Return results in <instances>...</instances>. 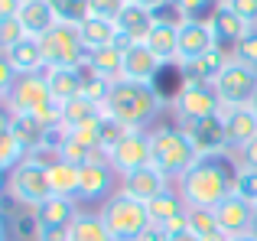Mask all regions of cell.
Segmentation results:
<instances>
[{"label":"cell","mask_w":257,"mask_h":241,"mask_svg":"<svg viewBox=\"0 0 257 241\" xmlns=\"http://www.w3.org/2000/svg\"><path fill=\"white\" fill-rule=\"evenodd\" d=\"M117 30H120V46H134V43H147L153 23H157V13L147 10L140 4H127L124 10L117 13Z\"/></svg>","instance_id":"ac0fdd59"},{"label":"cell","mask_w":257,"mask_h":241,"mask_svg":"<svg viewBox=\"0 0 257 241\" xmlns=\"http://www.w3.org/2000/svg\"><path fill=\"white\" fill-rule=\"evenodd\" d=\"M85 69L91 75L104 78V82H117L124 75V46H107V49H94L88 52Z\"/></svg>","instance_id":"484cf974"},{"label":"cell","mask_w":257,"mask_h":241,"mask_svg":"<svg viewBox=\"0 0 257 241\" xmlns=\"http://www.w3.org/2000/svg\"><path fill=\"white\" fill-rule=\"evenodd\" d=\"M163 108H170L157 85H144V82H127L117 78L111 85V95L104 101V114H111L114 120H120L131 131H150L157 127Z\"/></svg>","instance_id":"6da1fadb"},{"label":"cell","mask_w":257,"mask_h":241,"mask_svg":"<svg viewBox=\"0 0 257 241\" xmlns=\"http://www.w3.org/2000/svg\"><path fill=\"white\" fill-rule=\"evenodd\" d=\"M176 189L182 192L189 209H215L234 192V170L225 157H199L186 176L176 179Z\"/></svg>","instance_id":"7a4b0ae2"},{"label":"cell","mask_w":257,"mask_h":241,"mask_svg":"<svg viewBox=\"0 0 257 241\" xmlns=\"http://www.w3.org/2000/svg\"><path fill=\"white\" fill-rule=\"evenodd\" d=\"M46 82H49L52 91V101L65 104L72 98L82 95V85H85V69H46L43 72Z\"/></svg>","instance_id":"4316f807"},{"label":"cell","mask_w":257,"mask_h":241,"mask_svg":"<svg viewBox=\"0 0 257 241\" xmlns=\"http://www.w3.org/2000/svg\"><path fill=\"white\" fill-rule=\"evenodd\" d=\"M228 241H257V231H251V235H238V238H228Z\"/></svg>","instance_id":"f5cc1de1"},{"label":"cell","mask_w":257,"mask_h":241,"mask_svg":"<svg viewBox=\"0 0 257 241\" xmlns=\"http://www.w3.org/2000/svg\"><path fill=\"white\" fill-rule=\"evenodd\" d=\"M137 241H166V231L160 228V225H150V228H147Z\"/></svg>","instance_id":"bcb514c9"},{"label":"cell","mask_w":257,"mask_h":241,"mask_svg":"<svg viewBox=\"0 0 257 241\" xmlns=\"http://www.w3.org/2000/svg\"><path fill=\"white\" fill-rule=\"evenodd\" d=\"M17 20H20V26H23V33L30 39H43L46 33L59 23V17H56L49 0H23Z\"/></svg>","instance_id":"603a6c76"},{"label":"cell","mask_w":257,"mask_h":241,"mask_svg":"<svg viewBox=\"0 0 257 241\" xmlns=\"http://www.w3.org/2000/svg\"><path fill=\"white\" fill-rule=\"evenodd\" d=\"M78 183H82V166L69 163V160H56V163H49V186H52V196L75 199V196H78Z\"/></svg>","instance_id":"f1b7e54d"},{"label":"cell","mask_w":257,"mask_h":241,"mask_svg":"<svg viewBox=\"0 0 257 241\" xmlns=\"http://www.w3.org/2000/svg\"><path fill=\"white\" fill-rule=\"evenodd\" d=\"M234 196L257 205V170L254 166H244V163L234 166Z\"/></svg>","instance_id":"e575fe53"},{"label":"cell","mask_w":257,"mask_h":241,"mask_svg":"<svg viewBox=\"0 0 257 241\" xmlns=\"http://www.w3.org/2000/svg\"><path fill=\"white\" fill-rule=\"evenodd\" d=\"M101 114H104V108H98V104L85 101V98L78 95V98H72V101L62 104V127H65V131H72V127L88 124V120H94V117H101Z\"/></svg>","instance_id":"d6a6232c"},{"label":"cell","mask_w":257,"mask_h":241,"mask_svg":"<svg viewBox=\"0 0 257 241\" xmlns=\"http://www.w3.org/2000/svg\"><path fill=\"white\" fill-rule=\"evenodd\" d=\"M20 39H26V33H23V26H20V20L17 17H10V20H0V49H10V46H17Z\"/></svg>","instance_id":"ab89813d"},{"label":"cell","mask_w":257,"mask_h":241,"mask_svg":"<svg viewBox=\"0 0 257 241\" xmlns=\"http://www.w3.org/2000/svg\"><path fill=\"white\" fill-rule=\"evenodd\" d=\"M189 231L199 241H228L212 209H189Z\"/></svg>","instance_id":"4dcf8cb0"},{"label":"cell","mask_w":257,"mask_h":241,"mask_svg":"<svg viewBox=\"0 0 257 241\" xmlns=\"http://www.w3.org/2000/svg\"><path fill=\"white\" fill-rule=\"evenodd\" d=\"M173 186L176 183H170L157 166H140V170L124 173V176H120V189L117 192H124V196H131V199H137V202L150 205L153 199H160L163 192H170Z\"/></svg>","instance_id":"4fadbf2b"},{"label":"cell","mask_w":257,"mask_h":241,"mask_svg":"<svg viewBox=\"0 0 257 241\" xmlns=\"http://www.w3.org/2000/svg\"><path fill=\"white\" fill-rule=\"evenodd\" d=\"M117 189H120L117 170H114L107 160H94V163H85L82 166V183H78L75 202L78 205H94V202L104 205Z\"/></svg>","instance_id":"9c48e42d"},{"label":"cell","mask_w":257,"mask_h":241,"mask_svg":"<svg viewBox=\"0 0 257 241\" xmlns=\"http://www.w3.org/2000/svg\"><path fill=\"white\" fill-rule=\"evenodd\" d=\"M218 4H225L228 10H234L247 26H251V30L257 26V0H218Z\"/></svg>","instance_id":"b9f144b4"},{"label":"cell","mask_w":257,"mask_h":241,"mask_svg":"<svg viewBox=\"0 0 257 241\" xmlns=\"http://www.w3.org/2000/svg\"><path fill=\"white\" fill-rule=\"evenodd\" d=\"M254 218H257V205H254Z\"/></svg>","instance_id":"9f6ffc18"},{"label":"cell","mask_w":257,"mask_h":241,"mask_svg":"<svg viewBox=\"0 0 257 241\" xmlns=\"http://www.w3.org/2000/svg\"><path fill=\"white\" fill-rule=\"evenodd\" d=\"M231 62V52L225 49H212L208 56L189 59V62H176L179 65L182 85H215V78L221 75V69Z\"/></svg>","instance_id":"e0dca14e"},{"label":"cell","mask_w":257,"mask_h":241,"mask_svg":"<svg viewBox=\"0 0 257 241\" xmlns=\"http://www.w3.org/2000/svg\"><path fill=\"white\" fill-rule=\"evenodd\" d=\"M179 127L189 134V140H192L199 157H225V153L231 150V147H228V137H225V120H221V114L192 120V124H179Z\"/></svg>","instance_id":"7c38bea8"},{"label":"cell","mask_w":257,"mask_h":241,"mask_svg":"<svg viewBox=\"0 0 257 241\" xmlns=\"http://www.w3.org/2000/svg\"><path fill=\"white\" fill-rule=\"evenodd\" d=\"M241 160H244V166H254V170H257V137L241 150Z\"/></svg>","instance_id":"f6af8a7d"},{"label":"cell","mask_w":257,"mask_h":241,"mask_svg":"<svg viewBox=\"0 0 257 241\" xmlns=\"http://www.w3.org/2000/svg\"><path fill=\"white\" fill-rule=\"evenodd\" d=\"M212 212H215V218H218L221 231H225L228 238H238V235H251V231H257L254 205L244 202L241 196H234V192L228 199H221Z\"/></svg>","instance_id":"5bb4252c"},{"label":"cell","mask_w":257,"mask_h":241,"mask_svg":"<svg viewBox=\"0 0 257 241\" xmlns=\"http://www.w3.org/2000/svg\"><path fill=\"white\" fill-rule=\"evenodd\" d=\"M98 215L104 218V225H107V231H111L114 241H137L153 225L150 209H147L144 202H137V199L124 196V192H114L98 209Z\"/></svg>","instance_id":"5b68a950"},{"label":"cell","mask_w":257,"mask_h":241,"mask_svg":"<svg viewBox=\"0 0 257 241\" xmlns=\"http://www.w3.org/2000/svg\"><path fill=\"white\" fill-rule=\"evenodd\" d=\"M160 69H163V62H160L144 43L124 46V75H120V78H127V82H144V85H157Z\"/></svg>","instance_id":"d6986e66"},{"label":"cell","mask_w":257,"mask_h":241,"mask_svg":"<svg viewBox=\"0 0 257 241\" xmlns=\"http://www.w3.org/2000/svg\"><path fill=\"white\" fill-rule=\"evenodd\" d=\"M0 192H7V173L0 170Z\"/></svg>","instance_id":"db71d44e"},{"label":"cell","mask_w":257,"mask_h":241,"mask_svg":"<svg viewBox=\"0 0 257 241\" xmlns=\"http://www.w3.org/2000/svg\"><path fill=\"white\" fill-rule=\"evenodd\" d=\"M7 196H10V202H17L20 209H39L46 199H52L49 166L33 160V157H26L23 163H17L7 173Z\"/></svg>","instance_id":"277c9868"},{"label":"cell","mask_w":257,"mask_h":241,"mask_svg":"<svg viewBox=\"0 0 257 241\" xmlns=\"http://www.w3.org/2000/svg\"><path fill=\"white\" fill-rule=\"evenodd\" d=\"M0 241H10V228H7V222H4V212H0Z\"/></svg>","instance_id":"f907efd6"},{"label":"cell","mask_w":257,"mask_h":241,"mask_svg":"<svg viewBox=\"0 0 257 241\" xmlns=\"http://www.w3.org/2000/svg\"><path fill=\"white\" fill-rule=\"evenodd\" d=\"M52 10H56L59 23H82L88 17V0H49Z\"/></svg>","instance_id":"8d00e7d4"},{"label":"cell","mask_w":257,"mask_h":241,"mask_svg":"<svg viewBox=\"0 0 257 241\" xmlns=\"http://www.w3.org/2000/svg\"><path fill=\"white\" fill-rule=\"evenodd\" d=\"M107 163L117 170V176L134 173L140 166H150V131H127L107 150Z\"/></svg>","instance_id":"8fae6325"},{"label":"cell","mask_w":257,"mask_h":241,"mask_svg":"<svg viewBox=\"0 0 257 241\" xmlns=\"http://www.w3.org/2000/svg\"><path fill=\"white\" fill-rule=\"evenodd\" d=\"M20 4H23V0H0V20L17 17V13H20Z\"/></svg>","instance_id":"ee69618b"},{"label":"cell","mask_w":257,"mask_h":241,"mask_svg":"<svg viewBox=\"0 0 257 241\" xmlns=\"http://www.w3.org/2000/svg\"><path fill=\"white\" fill-rule=\"evenodd\" d=\"M231 59H238V62L254 65V69H257V26L244 33V39L234 46V56H231Z\"/></svg>","instance_id":"f35d334b"},{"label":"cell","mask_w":257,"mask_h":241,"mask_svg":"<svg viewBox=\"0 0 257 241\" xmlns=\"http://www.w3.org/2000/svg\"><path fill=\"white\" fill-rule=\"evenodd\" d=\"M221 120H225V137L231 150H244L257 137V114L251 108H221Z\"/></svg>","instance_id":"7402d4cb"},{"label":"cell","mask_w":257,"mask_h":241,"mask_svg":"<svg viewBox=\"0 0 257 241\" xmlns=\"http://www.w3.org/2000/svg\"><path fill=\"white\" fill-rule=\"evenodd\" d=\"M39 241H69V235H62V231H52V235H43Z\"/></svg>","instance_id":"816d5d0a"},{"label":"cell","mask_w":257,"mask_h":241,"mask_svg":"<svg viewBox=\"0 0 257 241\" xmlns=\"http://www.w3.org/2000/svg\"><path fill=\"white\" fill-rule=\"evenodd\" d=\"M170 111L176 114V124H192V120L221 114V101L212 85H179L170 98Z\"/></svg>","instance_id":"ba28073f"},{"label":"cell","mask_w":257,"mask_h":241,"mask_svg":"<svg viewBox=\"0 0 257 241\" xmlns=\"http://www.w3.org/2000/svg\"><path fill=\"white\" fill-rule=\"evenodd\" d=\"M10 120H13V114L7 111V104H0V137L10 134Z\"/></svg>","instance_id":"c3c4849f"},{"label":"cell","mask_w":257,"mask_h":241,"mask_svg":"<svg viewBox=\"0 0 257 241\" xmlns=\"http://www.w3.org/2000/svg\"><path fill=\"white\" fill-rule=\"evenodd\" d=\"M166 241H199V238H195L192 231H179V235H170Z\"/></svg>","instance_id":"681fc988"},{"label":"cell","mask_w":257,"mask_h":241,"mask_svg":"<svg viewBox=\"0 0 257 241\" xmlns=\"http://www.w3.org/2000/svg\"><path fill=\"white\" fill-rule=\"evenodd\" d=\"M0 104H4V95H0Z\"/></svg>","instance_id":"6f0895ef"},{"label":"cell","mask_w":257,"mask_h":241,"mask_svg":"<svg viewBox=\"0 0 257 241\" xmlns=\"http://www.w3.org/2000/svg\"><path fill=\"white\" fill-rule=\"evenodd\" d=\"M212 88H215V95H218L221 108H251V101L257 95V69L231 59V62L221 69V75L215 78Z\"/></svg>","instance_id":"52a82bcc"},{"label":"cell","mask_w":257,"mask_h":241,"mask_svg":"<svg viewBox=\"0 0 257 241\" xmlns=\"http://www.w3.org/2000/svg\"><path fill=\"white\" fill-rule=\"evenodd\" d=\"M251 111H254V114H257V95H254V101H251Z\"/></svg>","instance_id":"11a10c76"},{"label":"cell","mask_w":257,"mask_h":241,"mask_svg":"<svg viewBox=\"0 0 257 241\" xmlns=\"http://www.w3.org/2000/svg\"><path fill=\"white\" fill-rule=\"evenodd\" d=\"M208 23H212V33H215V43H218V49L231 52V56H234V46H238L241 39H244V33L251 30V26H247L234 10H228L225 4H218V7L212 10V20H208Z\"/></svg>","instance_id":"ffe728a7"},{"label":"cell","mask_w":257,"mask_h":241,"mask_svg":"<svg viewBox=\"0 0 257 241\" xmlns=\"http://www.w3.org/2000/svg\"><path fill=\"white\" fill-rule=\"evenodd\" d=\"M127 4H140V7H147V10H153L160 17V7H170L173 0H127Z\"/></svg>","instance_id":"7dc6e473"},{"label":"cell","mask_w":257,"mask_h":241,"mask_svg":"<svg viewBox=\"0 0 257 241\" xmlns=\"http://www.w3.org/2000/svg\"><path fill=\"white\" fill-rule=\"evenodd\" d=\"M150 218H153V225H163V222H170V218H176V215H182V212H189V205H186V199H182V192L173 189L170 192H163L160 199H153L150 205Z\"/></svg>","instance_id":"1f68e13d"},{"label":"cell","mask_w":257,"mask_h":241,"mask_svg":"<svg viewBox=\"0 0 257 241\" xmlns=\"http://www.w3.org/2000/svg\"><path fill=\"white\" fill-rule=\"evenodd\" d=\"M10 134L23 144L26 153H36L39 147H49V140H52V127L43 124L36 114H13Z\"/></svg>","instance_id":"d4e9b609"},{"label":"cell","mask_w":257,"mask_h":241,"mask_svg":"<svg viewBox=\"0 0 257 241\" xmlns=\"http://www.w3.org/2000/svg\"><path fill=\"white\" fill-rule=\"evenodd\" d=\"M195 163H199V153L179 124L150 127V166H157L170 183L182 179Z\"/></svg>","instance_id":"3957f363"},{"label":"cell","mask_w":257,"mask_h":241,"mask_svg":"<svg viewBox=\"0 0 257 241\" xmlns=\"http://www.w3.org/2000/svg\"><path fill=\"white\" fill-rule=\"evenodd\" d=\"M43 56H46V69H85L88 49L78 36L75 23H56L43 39Z\"/></svg>","instance_id":"8992f818"},{"label":"cell","mask_w":257,"mask_h":241,"mask_svg":"<svg viewBox=\"0 0 257 241\" xmlns=\"http://www.w3.org/2000/svg\"><path fill=\"white\" fill-rule=\"evenodd\" d=\"M7 59L13 62V69L20 72V75H39V72H46V56H43V46H39V39H20L17 46H10L7 49Z\"/></svg>","instance_id":"83f0119b"},{"label":"cell","mask_w":257,"mask_h":241,"mask_svg":"<svg viewBox=\"0 0 257 241\" xmlns=\"http://www.w3.org/2000/svg\"><path fill=\"white\" fill-rule=\"evenodd\" d=\"M127 7V0H88V13L91 17H107V20H117V13Z\"/></svg>","instance_id":"60d3db41"},{"label":"cell","mask_w":257,"mask_h":241,"mask_svg":"<svg viewBox=\"0 0 257 241\" xmlns=\"http://www.w3.org/2000/svg\"><path fill=\"white\" fill-rule=\"evenodd\" d=\"M30 157V153L23 150V144H20L13 134H7V137H0V170L10 173L17 163H23V160Z\"/></svg>","instance_id":"d590c367"},{"label":"cell","mask_w":257,"mask_h":241,"mask_svg":"<svg viewBox=\"0 0 257 241\" xmlns=\"http://www.w3.org/2000/svg\"><path fill=\"white\" fill-rule=\"evenodd\" d=\"M65 235H69V241H114L107 225H104V218L98 212H82Z\"/></svg>","instance_id":"f546056e"},{"label":"cell","mask_w":257,"mask_h":241,"mask_svg":"<svg viewBox=\"0 0 257 241\" xmlns=\"http://www.w3.org/2000/svg\"><path fill=\"white\" fill-rule=\"evenodd\" d=\"M33 212H36V222H39V228H43V235H52V231H62L65 235V231L72 228V222L82 215L75 199H62V196L46 199V202Z\"/></svg>","instance_id":"2e32d148"},{"label":"cell","mask_w":257,"mask_h":241,"mask_svg":"<svg viewBox=\"0 0 257 241\" xmlns=\"http://www.w3.org/2000/svg\"><path fill=\"white\" fill-rule=\"evenodd\" d=\"M49 101H52V91L43 72L39 75H20L17 85L10 88V95L4 98L10 114H39Z\"/></svg>","instance_id":"30bf717a"},{"label":"cell","mask_w":257,"mask_h":241,"mask_svg":"<svg viewBox=\"0 0 257 241\" xmlns=\"http://www.w3.org/2000/svg\"><path fill=\"white\" fill-rule=\"evenodd\" d=\"M147 49L160 59V62H179V20H166V17H157L150 36H147Z\"/></svg>","instance_id":"44dd1931"},{"label":"cell","mask_w":257,"mask_h":241,"mask_svg":"<svg viewBox=\"0 0 257 241\" xmlns=\"http://www.w3.org/2000/svg\"><path fill=\"white\" fill-rule=\"evenodd\" d=\"M10 235L13 241H39L43 238V228L36 222V212L33 209H17L10 215Z\"/></svg>","instance_id":"836d02e7"},{"label":"cell","mask_w":257,"mask_h":241,"mask_svg":"<svg viewBox=\"0 0 257 241\" xmlns=\"http://www.w3.org/2000/svg\"><path fill=\"white\" fill-rule=\"evenodd\" d=\"M212 49H218V43L208 20H179V62L208 56Z\"/></svg>","instance_id":"9a60e30c"},{"label":"cell","mask_w":257,"mask_h":241,"mask_svg":"<svg viewBox=\"0 0 257 241\" xmlns=\"http://www.w3.org/2000/svg\"><path fill=\"white\" fill-rule=\"evenodd\" d=\"M17 78H20V72L13 69V62L7 59V52L0 49V95H4V98L10 95V88L17 85Z\"/></svg>","instance_id":"7bdbcfd3"},{"label":"cell","mask_w":257,"mask_h":241,"mask_svg":"<svg viewBox=\"0 0 257 241\" xmlns=\"http://www.w3.org/2000/svg\"><path fill=\"white\" fill-rule=\"evenodd\" d=\"M173 7L179 10V20H202V13L215 10V0H173Z\"/></svg>","instance_id":"74e56055"},{"label":"cell","mask_w":257,"mask_h":241,"mask_svg":"<svg viewBox=\"0 0 257 241\" xmlns=\"http://www.w3.org/2000/svg\"><path fill=\"white\" fill-rule=\"evenodd\" d=\"M78 36H82L85 49L94 52V49H107V46H120V30L114 20L107 17H88L78 23Z\"/></svg>","instance_id":"cb8c5ba5"}]
</instances>
